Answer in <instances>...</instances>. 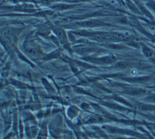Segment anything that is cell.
<instances>
[{
  "label": "cell",
  "instance_id": "1",
  "mask_svg": "<svg viewBox=\"0 0 155 139\" xmlns=\"http://www.w3.org/2000/svg\"><path fill=\"white\" fill-rule=\"evenodd\" d=\"M25 51L29 56L33 58H38L40 57L41 53L39 51V49L31 43H29L25 46Z\"/></svg>",
  "mask_w": 155,
  "mask_h": 139
},
{
  "label": "cell",
  "instance_id": "2",
  "mask_svg": "<svg viewBox=\"0 0 155 139\" xmlns=\"http://www.w3.org/2000/svg\"><path fill=\"white\" fill-rule=\"evenodd\" d=\"M96 50V48L93 47H89V46L78 47L76 49V51L81 54H88L94 52Z\"/></svg>",
  "mask_w": 155,
  "mask_h": 139
},
{
  "label": "cell",
  "instance_id": "3",
  "mask_svg": "<svg viewBox=\"0 0 155 139\" xmlns=\"http://www.w3.org/2000/svg\"><path fill=\"white\" fill-rule=\"evenodd\" d=\"M54 32L56 34L59 40L61 42V43H65L67 41V37L65 36V32L64 30H62L61 28H56L54 29Z\"/></svg>",
  "mask_w": 155,
  "mask_h": 139
},
{
  "label": "cell",
  "instance_id": "4",
  "mask_svg": "<svg viewBox=\"0 0 155 139\" xmlns=\"http://www.w3.org/2000/svg\"><path fill=\"white\" fill-rule=\"evenodd\" d=\"M96 61V62L100 63H113L115 61V58L113 55H109L97 59Z\"/></svg>",
  "mask_w": 155,
  "mask_h": 139
},
{
  "label": "cell",
  "instance_id": "5",
  "mask_svg": "<svg viewBox=\"0 0 155 139\" xmlns=\"http://www.w3.org/2000/svg\"><path fill=\"white\" fill-rule=\"evenodd\" d=\"M138 108L139 110H142V111H151V110H153L155 108L154 106H152L150 105H147V104H139L138 105Z\"/></svg>",
  "mask_w": 155,
  "mask_h": 139
},
{
  "label": "cell",
  "instance_id": "6",
  "mask_svg": "<svg viewBox=\"0 0 155 139\" xmlns=\"http://www.w3.org/2000/svg\"><path fill=\"white\" fill-rule=\"evenodd\" d=\"M82 25L83 26H96L101 25H102V23H101V22H99L98 21L89 20V21L84 22Z\"/></svg>",
  "mask_w": 155,
  "mask_h": 139
},
{
  "label": "cell",
  "instance_id": "7",
  "mask_svg": "<svg viewBox=\"0 0 155 139\" xmlns=\"http://www.w3.org/2000/svg\"><path fill=\"white\" fill-rule=\"evenodd\" d=\"M104 120L103 118L99 116H92L91 117L89 120H88V122L90 123H96L99 122H102Z\"/></svg>",
  "mask_w": 155,
  "mask_h": 139
},
{
  "label": "cell",
  "instance_id": "8",
  "mask_svg": "<svg viewBox=\"0 0 155 139\" xmlns=\"http://www.w3.org/2000/svg\"><path fill=\"white\" fill-rule=\"evenodd\" d=\"M142 51L145 55H146L148 57H151L153 55L152 51L150 48H147V46H143L142 48Z\"/></svg>",
  "mask_w": 155,
  "mask_h": 139
},
{
  "label": "cell",
  "instance_id": "9",
  "mask_svg": "<svg viewBox=\"0 0 155 139\" xmlns=\"http://www.w3.org/2000/svg\"><path fill=\"white\" fill-rule=\"evenodd\" d=\"M127 93L131 95H138L142 93H143V91L142 90H130L127 91Z\"/></svg>",
  "mask_w": 155,
  "mask_h": 139
},
{
  "label": "cell",
  "instance_id": "10",
  "mask_svg": "<svg viewBox=\"0 0 155 139\" xmlns=\"http://www.w3.org/2000/svg\"><path fill=\"white\" fill-rule=\"evenodd\" d=\"M116 67L121 69H124L127 67V63L124 61H120L116 64Z\"/></svg>",
  "mask_w": 155,
  "mask_h": 139
},
{
  "label": "cell",
  "instance_id": "11",
  "mask_svg": "<svg viewBox=\"0 0 155 139\" xmlns=\"http://www.w3.org/2000/svg\"><path fill=\"white\" fill-rule=\"evenodd\" d=\"M49 31L48 29L47 28V27H42L40 29V33L41 34H48V32Z\"/></svg>",
  "mask_w": 155,
  "mask_h": 139
},
{
  "label": "cell",
  "instance_id": "12",
  "mask_svg": "<svg viewBox=\"0 0 155 139\" xmlns=\"http://www.w3.org/2000/svg\"><path fill=\"white\" fill-rule=\"evenodd\" d=\"M147 100L151 102H154L155 103V95H151L148 97H147V98L146 99Z\"/></svg>",
  "mask_w": 155,
  "mask_h": 139
},
{
  "label": "cell",
  "instance_id": "13",
  "mask_svg": "<svg viewBox=\"0 0 155 139\" xmlns=\"http://www.w3.org/2000/svg\"><path fill=\"white\" fill-rule=\"evenodd\" d=\"M116 139H125V138H117Z\"/></svg>",
  "mask_w": 155,
  "mask_h": 139
}]
</instances>
